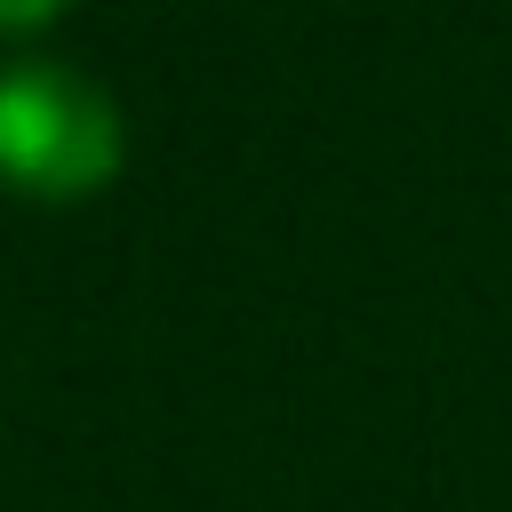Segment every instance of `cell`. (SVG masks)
I'll return each instance as SVG.
<instances>
[{
  "mask_svg": "<svg viewBox=\"0 0 512 512\" xmlns=\"http://www.w3.org/2000/svg\"><path fill=\"white\" fill-rule=\"evenodd\" d=\"M128 128L104 80L64 56H8L0 64V176L32 200H80L120 176Z\"/></svg>",
  "mask_w": 512,
  "mask_h": 512,
  "instance_id": "1",
  "label": "cell"
},
{
  "mask_svg": "<svg viewBox=\"0 0 512 512\" xmlns=\"http://www.w3.org/2000/svg\"><path fill=\"white\" fill-rule=\"evenodd\" d=\"M56 16H64V0H0V32H40Z\"/></svg>",
  "mask_w": 512,
  "mask_h": 512,
  "instance_id": "2",
  "label": "cell"
}]
</instances>
